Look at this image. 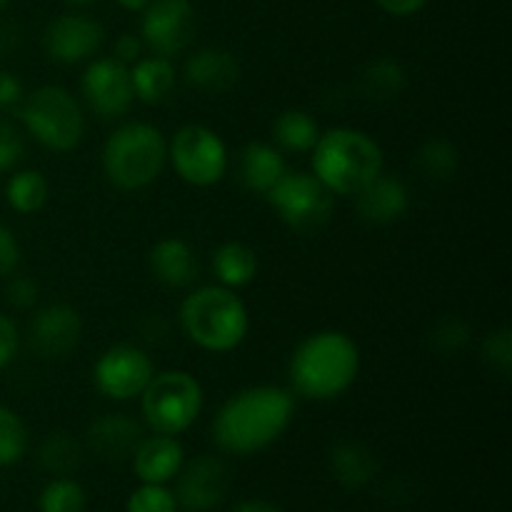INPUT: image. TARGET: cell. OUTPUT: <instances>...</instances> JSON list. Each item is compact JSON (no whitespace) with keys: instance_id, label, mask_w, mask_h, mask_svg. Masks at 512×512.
I'll list each match as a JSON object with an SVG mask.
<instances>
[{"instance_id":"8992f818","label":"cell","mask_w":512,"mask_h":512,"mask_svg":"<svg viewBox=\"0 0 512 512\" xmlns=\"http://www.w3.org/2000/svg\"><path fill=\"white\" fill-rule=\"evenodd\" d=\"M25 133L50 153H70L85 138V110L63 85H40L18 105Z\"/></svg>"},{"instance_id":"4fadbf2b","label":"cell","mask_w":512,"mask_h":512,"mask_svg":"<svg viewBox=\"0 0 512 512\" xmlns=\"http://www.w3.org/2000/svg\"><path fill=\"white\" fill-rule=\"evenodd\" d=\"M230 470L218 455H198L185 460L175 478V500L185 512H210L225 500Z\"/></svg>"},{"instance_id":"7c38bea8","label":"cell","mask_w":512,"mask_h":512,"mask_svg":"<svg viewBox=\"0 0 512 512\" xmlns=\"http://www.w3.org/2000/svg\"><path fill=\"white\" fill-rule=\"evenodd\" d=\"M80 93L85 105L103 120H120L135 103L130 68L118 63L113 55L90 58L80 75Z\"/></svg>"},{"instance_id":"ffe728a7","label":"cell","mask_w":512,"mask_h":512,"mask_svg":"<svg viewBox=\"0 0 512 512\" xmlns=\"http://www.w3.org/2000/svg\"><path fill=\"white\" fill-rule=\"evenodd\" d=\"M148 268L160 285L170 290H188L198 280L200 265L188 240L170 235L160 238L148 253Z\"/></svg>"},{"instance_id":"ac0fdd59","label":"cell","mask_w":512,"mask_h":512,"mask_svg":"<svg viewBox=\"0 0 512 512\" xmlns=\"http://www.w3.org/2000/svg\"><path fill=\"white\" fill-rule=\"evenodd\" d=\"M185 463V448L175 435H143L135 453L130 455V465L140 483L168 485L178 478Z\"/></svg>"},{"instance_id":"d6986e66","label":"cell","mask_w":512,"mask_h":512,"mask_svg":"<svg viewBox=\"0 0 512 512\" xmlns=\"http://www.w3.org/2000/svg\"><path fill=\"white\" fill-rule=\"evenodd\" d=\"M183 80L190 88L208 95H223L240 80V63L225 48H198L185 58Z\"/></svg>"},{"instance_id":"2e32d148","label":"cell","mask_w":512,"mask_h":512,"mask_svg":"<svg viewBox=\"0 0 512 512\" xmlns=\"http://www.w3.org/2000/svg\"><path fill=\"white\" fill-rule=\"evenodd\" d=\"M145 435V425L128 413H103L85 430V445L108 463L130 460Z\"/></svg>"},{"instance_id":"836d02e7","label":"cell","mask_w":512,"mask_h":512,"mask_svg":"<svg viewBox=\"0 0 512 512\" xmlns=\"http://www.w3.org/2000/svg\"><path fill=\"white\" fill-rule=\"evenodd\" d=\"M480 355H483V363L490 370L508 378L512 370V330L508 325L485 335L483 345H480Z\"/></svg>"},{"instance_id":"277c9868","label":"cell","mask_w":512,"mask_h":512,"mask_svg":"<svg viewBox=\"0 0 512 512\" xmlns=\"http://www.w3.org/2000/svg\"><path fill=\"white\" fill-rule=\"evenodd\" d=\"M310 153H313L310 173L333 195L353 198L385 170V153L378 140L350 125L323 130Z\"/></svg>"},{"instance_id":"f6af8a7d","label":"cell","mask_w":512,"mask_h":512,"mask_svg":"<svg viewBox=\"0 0 512 512\" xmlns=\"http://www.w3.org/2000/svg\"><path fill=\"white\" fill-rule=\"evenodd\" d=\"M8 3H10V0H0V13H3V10L8 8Z\"/></svg>"},{"instance_id":"83f0119b","label":"cell","mask_w":512,"mask_h":512,"mask_svg":"<svg viewBox=\"0 0 512 512\" xmlns=\"http://www.w3.org/2000/svg\"><path fill=\"white\" fill-rule=\"evenodd\" d=\"M405 83H408L405 68L395 58H388V55L370 60L363 70V78H360L363 93L373 100L398 98L405 90Z\"/></svg>"},{"instance_id":"8d00e7d4","label":"cell","mask_w":512,"mask_h":512,"mask_svg":"<svg viewBox=\"0 0 512 512\" xmlns=\"http://www.w3.org/2000/svg\"><path fill=\"white\" fill-rule=\"evenodd\" d=\"M20 260H23V250H20L18 238L8 225L0 223V275H15Z\"/></svg>"},{"instance_id":"3957f363","label":"cell","mask_w":512,"mask_h":512,"mask_svg":"<svg viewBox=\"0 0 512 512\" xmlns=\"http://www.w3.org/2000/svg\"><path fill=\"white\" fill-rule=\"evenodd\" d=\"M178 323L185 338L205 353H233L250 333L248 305L225 285H200L183 298Z\"/></svg>"},{"instance_id":"4dcf8cb0","label":"cell","mask_w":512,"mask_h":512,"mask_svg":"<svg viewBox=\"0 0 512 512\" xmlns=\"http://www.w3.org/2000/svg\"><path fill=\"white\" fill-rule=\"evenodd\" d=\"M28 445V425L13 408L0 403V470L18 465L28 453Z\"/></svg>"},{"instance_id":"1f68e13d","label":"cell","mask_w":512,"mask_h":512,"mask_svg":"<svg viewBox=\"0 0 512 512\" xmlns=\"http://www.w3.org/2000/svg\"><path fill=\"white\" fill-rule=\"evenodd\" d=\"M470 338H473L470 325L465 323V320L448 315V318L435 323L433 333H430V345H433L435 353L450 358V355L463 353V350L470 345Z\"/></svg>"},{"instance_id":"74e56055","label":"cell","mask_w":512,"mask_h":512,"mask_svg":"<svg viewBox=\"0 0 512 512\" xmlns=\"http://www.w3.org/2000/svg\"><path fill=\"white\" fill-rule=\"evenodd\" d=\"M20 350V330L10 315L0 313V370L8 368Z\"/></svg>"},{"instance_id":"d6a6232c","label":"cell","mask_w":512,"mask_h":512,"mask_svg":"<svg viewBox=\"0 0 512 512\" xmlns=\"http://www.w3.org/2000/svg\"><path fill=\"white\" fill-rule=\"evenodd\" d=\"M180 505L168 485L140 483L125 500V512H178Z\"/></svg>"},{"instance_id":"30bf717a","label":"cell","mask_w":512,"mask_h":512,"mask_svg":"<svg viewBox=\"0 0 512 512\" xmlns=\"http://www.w3.org/2000/svg\"><path fill=\"white\" fill-rule=\"evenodd\" d=\"M155 375V363L140 345L118 343L98 355L93 365V383L103 398L113 403H130L143 395L150 378Z\"/></svg>"},{"instance_id":"ba28073f","label":"cell","mask_w":512,"mask_h":512,"mask_svg":"<svg viewBox=\"0 0 512 512\" xmlns=\"http://www.w3.org/2000/svg\"><path fill=\"white\" fill-rule=\"evenodd\" d=\"M168 163L183 183L193 188H213L228 175L230 153L218 130L188 123L168 140Z\"/></svg>"},{"instance_id":"ab89813d","label":"cell","mask_w":512,"mask_h":512,"mask_svg":"<svg viewBox=\"0 0 512 512\" xmlns=\"http://www.w3.org/2000/svg\"><path fill=\"white\" fill-rule=\"evenodd\" d=\"M145 53V45L143 40H140V35H133V33H120L118 38H115L113 43V58L118 60V63L123 65H133L135 60L143 58Z\"/></svg>"},{"instance_id":"9c48e42d","label":"cell","mask_w":512,"mask_h":512,"mask_svg":"<svg viewBox=\"0 0 512 512\" xmlns=\"http://www.w3.org/2000/svg\"><path fill=\"white\" fill-rule=\"evenodd\" d=\"M265 200L278 218L300 235H313L325 228L335 208V195L313 173L303 170H288Z\"/></svg>"},{"instance_id":"f1b7e54d","label":"cell","mask_w":512,"mask_h":512,"mask_svg":"<svg viewBox=\"0 0 512 512\" xmlns=\"http://www.w3.org/2000/svg\"><path fill=\"white\" fill-rule=\"evenodd\" d=\"M415 165L428 180L445 183V180H453L458 175L460 153L448 138H430L418 148Z\"/></svg>"},{"instance_id":"44dd1931","label":"cell","mask_w":512,"mask_h":512,"mask_svg":"<svg viewBox=\"0 0 512 512\" xmlns=\"http://www.w3.org/2000/svg\"><path fill=\"white\" fill-rule=\"evenodd\" d=\"M288 173L283 150L275 148L273 143L265 140H253L240 150L238 158V178L245 190L258 195H268L280 178Z\"/></svg>"},{"instance_id":"7402d4cb","label":"cell","mask_w":512,"mask_h":512,"mask_svg":"<svg viewBox=\"0 0 512 512\" xmlns=\"http://www.w3.org/2000/svg\"><path fill=\"white\" fill-rule=\"evenodd\" d=\"M130 83H133L135 100L145 105H160L173 95L178 85V68L163 55H143L130 65Z\"/></svg>"},{"instance_id":"7a4b0ae2","label":"cell","mask_w":512,"mask_h":512,"mask_svg":"<svg viewBox=\"0 0 512 512\" xmlns=\"http://www.w3.org/2000/svg\"><path fill=\"white\" fill-rule=\"evenodd\" d=\"M360 375V348L343 330H318L300 340L288 363L293 395L330 403L348 393Z\"/></svg>"},{"instance_id":"b9f144b4","label":"cell","mask_w":512,"mask_h":512,"mask_svg":"<svg viewBox=\"0 0 512 512\" xmlns=\"http://www.w3.org/2000/svg\"><path fill=\"white\" fill-rule=\"evenodd\" d=\"M233 512H280V508H275L268 500H243L240 505H235Z\"/></svg>"},{"instance_id":"ee69618b","label":"cell","mask_w":512,"mask_h":512,"mask_svg":"<svg viewBox=\"0 0 512 512\" xmlns=\"http://www.w3.org/2000/svg\"><path fill=\"white\" fill-rule=\"evenodd\" d=\"M68 5H75V8H85V5H93L98 3V0H65Z\"/></svg>"},{"instance_id":"603a6c76","label":"cell","mask_w":512,"mask_h":512,"mask_svg":"<svg viewBox=\"0 0 512 512\" xmlns=\"http://www.w3.org/2000/svg\"><path fill=\"white\" fill-rule=\"evenodd\" d=\"M380 463L373 450L358 440H343L330 450V473L343 488H368L378 478Z\"/></svg>"},{"instance_id":"cb8c5ba5","label":"cell","mask_w":512,"mask_h":512,"mask_svg":"<svg viewBox=\"0 0 512 512\" xmlns=\"http://www.w3.org/2000/svg\"><path fill=\"white\" fill-rule=\"evenodd\" d=\"M258 253L240 240H225L213 253V275L230 290L248 288L258 278Z\"/></svg>"},{"instance_id":"e575fe53","label":"cell","mask_w":512,"mask_h":512,"mask_svg":"<svg viewBox=\"0 0 512 512\" xmlns=\"http://www.w3.org/2000/svg\"><path fill=\"white\" fill-rule=\"evenodd\" d=\"M25 158L23 135L8 120H0V175H10L18 170Z\"/></svg>"},{"instance_id":"6da1fadb","label":"cell","mask_w":512,"mask_h":512,"mask_svg":"<svg viewBox=\"0 0 512 512\" xmlns=\"http://www.w3.org/2000/svg\"><path fill=\"white\" fill-rule=\"evenodd\" d=\"M293 418V390L283 385H250L220 405L210 435L223 453L248 458L278 443Z\"/></svg>"},{"instance_id":"60d3db41","label":"cell","mask_w":512,"mask_h":512,"mask_svg":"<svg viewBox=\"0 0 512 512\" xmlns=\"http://www.w3.org/2000/svg\"><path fill=\"white\" fill-rule=\"evenodd\" d=\"M375 3L383 13L393 15V18H410V15H418L428 0H375Z\"/></svg>"},{"instance_id":"e0dca14e","label":"cell","mask_w":512,"mask_h":512,"mask_svg":"<svg viewBox=\"0 0 512 512\" xmlns=\"http://www.w3.org/2000/svg\"><path fill=\"white\" fill-rule=\"evenodd\" d=\"M360 220L368 225H393L410 210V188L393 173H380L353 195Z\"/></svg>"},{"instance_id":"f35d334b","label":"cell","mask_w":512,"mask_h":512,"mask_svg":"<svg viewBox=\"0 0 512 512\" xmlns=\"http://www.w3.org/2000/svg\"><path fill=\"white\" fill-rule=\"evenodd\" d=\"M23 98V80H20L13 70L0 68V113H5V110H18Z\"/></svg>"},{"instance_id":"4316f807","label":"cell","mask_w":512,"mask_h":512,"mask_svg":"<svg viewBox=\"0 0 512 512\" xmlns=\"http://www.w3.org/2000/svg\"><path fill=\"white\" fill-rule=\"evenodd\" d=\"M38 463L53 478L73 475L80 468V463H83V445L70 433L55 430V433L45 435L43 443L38 445Z\"/></svg>"},{"instance_id":"9a60e30c","label":"cell","mask_w":512,"mask_h":512,"mask_svg":"<svg viewBox=\"0 0 512 512\" xmlns=\"http://www.w3.org/2000/svg\"><path fill=\"white\" fill-rule=\"evenodd\" d=\"M83 338V318L68 303H53L35 310L28 323V343L45 360L68 358Z\"/></svg>"},{"instance_id":"d590c367","label":"cell","mask_w":512,"mask_h":512,"mask_svg":"<svg viewBox=\"0 0 512 512\" xmlns=\"http://www.w3.org/2000/svg\"><path fill=\"white\" fill-rule=\"evenodd\" d=\"M40 290L38 283L28 275H15L8 280V288H5V300H8L10 308L15 310H30L38 305Z\"/></svg>"},{"instance_id":"484cf974","label":"cell","mask_w":512,"mask_h":512,"mask_svg":"<svg viewBox=\"0 0 512 512\" xmlns=\"http://www.w3.org/2000/svg\"><path fill=\"white\" fill-rule=\"evenodd\" d=\"M50 183L43 170L18 168L5 180V203L18 215H35L48 205Z\"/></svg>"},{"instance_id":"5b68a950","label":"cell","mask_w":512,"mask_h":512,"mask_svg":"<svg viewBox=\"0 0 512 512\" xmlns=\"http://www.w3.org/2000/svg\"><path fill=\"white\" fill-rule=\"evenodd\" d=\"M100 163L113 188L135 193L163 175L168 165V138L158 125L128 120L105 138Z\"/></svg>"},{"instance_id":"f546056e","label":"cell","mask_w":512,"mask_h":512,"mask_svg":"<svg viewBox=\"0 0 512 512\" xmlns=\"http://www.w3.org/2000/svg\"><path fill=\"white\" fill-rule=\"evenodd\" d=\"M85 505L88 495L73 475L50 478L38 495V512H85Z\"/></svg>"},{"instance_id":"52a82bcc","label":"cell","mask_w":512,"mask_h":512,"mask_svg":"<svg viewBox=\"0 0 512 512\" xmlns=\"http://www.w3.org/2000/svg\"><path fill=\"white\" fill-rule=\"evenodd\" d=\"M138 400L145 428L175 438L193 428L205 408L203 385L188 370H155Z\"/></svg>"},{"instance_id":"8fae6325","label":"cell","mask_w":512,"mask_h":512,"mask_svg":"<svg viewBox=\"0 0 512 512\" xmlns=\"http://www.w3.org/2000/svg\"><path fill=\"white\" fill-rule=\"evenodd\" d=\"M140 40L153 55L178 58L193 45L195 8L190 0H150L140 13Z\"/></svg>"},{"instance_id":"7bdbcfd3","label":"cell","mask_w":512,"mask_h":512,"mask_svg":"<svg viewBox=\"0 0 512 512\" xmlns=\"http://www.w3.org/2000/svg\"><path fill=\"white\" fill-rule=\"evenodd\" d=\"M115 3L123 10H128V13H143V10L148 8L150 0H115Z\"/></svg>"},{"instance_id":"5bb4252c","label":"cell","mask_w":512,"mask_h":512,"mask_svg":"<svg viewBox=\"0 0 512 512\" xmlns=\"http://www.w3.org/2000/svg\"><path fill=\"white\" fill-rule=\"evenodd\" d=\"M105 40L103 25L85 13H65L50 20L43 30V50L60 65L88 63Z\"/></svg>"},{"instance_id":"d4e9b609","label":"cell","mask_w":512,"mask_h":512,"mask_svg":"<svg viewBox=\"0 0 512 512\" xmlns=\"http://www.w3.org/2000/svg\"><path fill=\"white\" fill-rule=\"evenodd\" d=\"M320 125L308 110L288 108L275 118L273 145L290 155H308L320 138Z\"/></svg>"}]
</instances>
